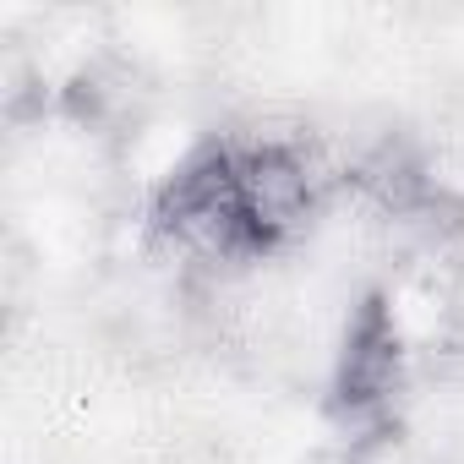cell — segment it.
I'll list each match as a JSON object with an SVG mask.
<instances>
[{"instance_id":"obj_1","label":"cell","mask_w":464,"mask_h":464,"mask_svg":"<svg viewBox=\"0 0 464 464\" xmlns=\"http://www.w3.org/2000/svg\"><path fill=\"white\" fill-rule=\"evenodd\" d=\"M153 229L164 241L246 263V236H241V169H236V142H208L186 153L153 191Z\"/></svg>"},{"instance_id":"obj_2","label":"cell","mask_w":464,"mask_h":464,"mask_svg":"<svg viewBox=\"0 0 464 464\" xmlns=\"http://www.w3.org/2000/svg\"><path fill=\"white\" fill-rule=\"evenodd\" d=\"M241 169V236L246 263L295 241L317 213V169L295 142H246L236 148Z\"/></svg>"},{"instance_id":"obj_3","label":"cell","mask_w":464,"mask_h":464,"mask_svg":"<svg viewBox=\"0 0 464 464\" xmlns=\"http://www.w3.org/2000/svg\"><path fill=\"white\" fill-rule=\"evenodd\" d=\"M404 361H410V339H404L399 306L388 295H366L344 328V350L334 366V410L350 420L377 415L399 393Z\"/></svg>"}]
</instances>
